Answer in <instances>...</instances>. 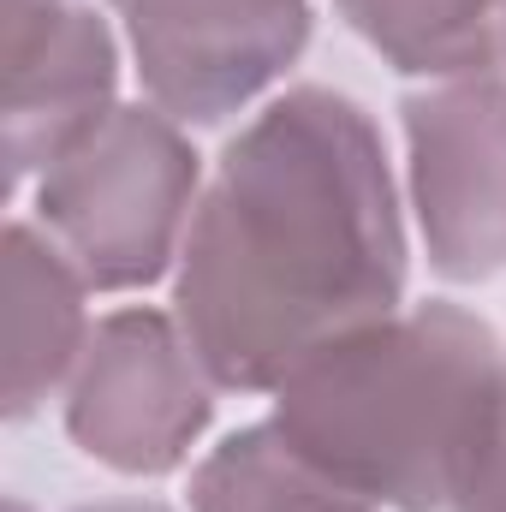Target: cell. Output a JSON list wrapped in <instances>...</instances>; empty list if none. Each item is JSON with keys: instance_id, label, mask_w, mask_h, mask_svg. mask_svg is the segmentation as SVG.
Here are the masks:
<instances>
[{"instance_id": "30bf717a", "label": "cell", "mask_w": 506, "mask_h": 512, "mask_svg": "<svg viewBox=\"0 0 506 512\" xmlns=\"http://www.w3.org/2000/svg\"><path fill=\"white\" fill-rule=\"evenodd\" d=\"M191 512H381L346 483L322 477L286 447L274 423H245L191 465Z\"/></svg>"}, {"instance_id": "9c48e42d", "label": "cell", "mask_w": 506, "mask_h": 512, "mask_svg": "<svg viewBox=\"0 0 506 512\" xmlns=\"http://www.w3.org/2000/svg\"><path fill=\"white\" fill-rule=\"evenodd\" d=\"M399 78H471L506 66V0H334Z\"/></svg>"}, {"instance_id": "ba28073f", "label": "cell", "mask_w": 506, "mask_h": 512, "mask_svg": "<svg viewBox=\"0 0 506 512\" xmlns=\"http://www.w3.org/2000/svg\"><path fill=\"white\" fill-rule=\"evenodd\" d=\"M90 280L36 221L6 227V423L66 393L90 340Z\"/></svg>"}, {"instance_id": "7c38bea8", "label": "cell", "mask_w": 506, "mask_h": 512, "mask_svg": "<svg viewBox=\"0 0 506 512\" xmlns=\"http://www.w3.org/2000/svg\"><path fill=\"white\" fill-rule=\"evenodd\" d=\"M6 512H30V507L12 501ZM72 512H173V507H161V501H96V507H72Z\"/></svg>"}, {"instance_id": "6da1fadb", "label": "cell", "mask_w": 506, "mask_h": 512, "mask_svg": "<svg viewBox=\"0 0 506 512\" xmlns=\"http://www.w3.org/2000/svg\"><path fill=\"white\" fill-rule=\"evenodd\" d=\"M411 239L381 126L292 84L227 137L191 209L173 316L221 393H274L322 346L405 310Z\"/></svg>"}, {"instance_id": "7a4b0ae2", "label": "cell", "mask_w": 506, "mask_h": 512, "mask_svg": "<svg viewBox=\"0 0 506 512\" xmlns=\"http://www.w3.org/2000/svg\"><path fill=\"white\" fill-rule=\"evenodd\" d=\"M501 334L447 298L322 346L274 387L268 423L381 512H447L501 382Z\"/></svg>"}, {"instance_id": "8fae6325", "label": "cell", "mask_w": 506, "mask_h": 512, "mask_svg": "<svg viewBox=\"0 0 506 512\" xmlns=\"http://www.w3.org/2000/svg\"><path fill=\"white\" fill-rule=\"evenodd\" d=\"M447 512H506V364L501 382H495V399H489V417H483V435L453 483V501Z\"/></svg>"}, {"instance_id": "52a82bcc", "label": "cell", "mask_w": 506, "mask_h": 512, "mask_svg": "<svg viewBox=\"0 0 506 512\" xmlns=\"http://www.w3.org/2000/svg\"><path fill=\"white\" fill-rule=\"evenodd\" d=\"M120 108V42L84 0H6V179H36Z\"/></svg>"}, {"instance_id": "5b68a950", "label": "cell", "mask_w": 506, "mask_h": 512, "mask_svg": "<svg viewBox=\"0 0 506 512\" xmlns=\"http://www.w3.org/2000/svg\"><path fill=\"white\" fill-rule=\"evenodd\" d=\"M405 191L429 268L447 286L506 274V66L441 78L399 102Z\"/></svg>"}, {"instance_id": "3957f363", "label": "cell", "mask_w": 506, "mask_h": 512, "mask_svg": "<svg viewBox=\"0 0 506 512\" xmlns=\"http://www.w3.org/2000/svg\"><path fill=\"white\" fill-rule=\"evenodd\" d=\"M203 161L155 102H120L36 173V227L96 292H143L179 268Z\"/></svg>"}, {"instance_id": "277c9868", "label": "cell", "mask_w": 506, "mask_h": 512, "mask_svg": "<svg viewBox=\"0 0 506 512\" xmlns=\"http://www.w3.org/2000/svg\"><path fill=\"white\" fill-rule=\"evenodd\" d=\"M215 393L173 310H108L66 382V435L114 477H167L209 435Z\"/></svg>"}, {"instance_id": "8992f818", "label": "cell", "mask_w": 506, "mask_h": 512, "mask_svg": "<svg viewBox=\"0 0 506 512\" xmlns=\"http://www.w3.org/2000/svg\"><path fill=\"white\" fill-rule=\"evenodd\" d=\"M143 96L179 126H227L310 48V0H108Z\"/></svg>"}]
</instances>
